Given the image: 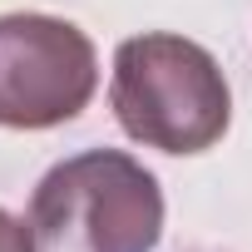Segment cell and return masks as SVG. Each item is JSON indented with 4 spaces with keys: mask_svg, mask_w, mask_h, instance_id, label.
<instances>
[{
    "mask_svg": "<svg viewBox=\"0 0 252 252\" xmlns=\"http://www.w3.org/2000/svg\"><path fill=\"white\" fill-rule=\"evenodd\" d=\"M109 109L119 129L144 149L203 154L227 134L232 89L198 40L134 35L114 50Z\"/></svg>",
    "mask_w": 252,
    "mask_h": 252,
    "instance_id": "6da1fadb",
    "label": "cell"
},
{
    "mask_svg": "<svg viewBox=\"0 0 252 252\" xmlns=\"http://www.w3.org/2000/svg\"><path fill=\"white\" fill-rule=\"evenodd\" d=\"M35 252H154L163 237L158 178L119 149L55 163L25 213Z\"/></svg>",
    "mask_w": 252,
    "mask_h": 252,
    "instance_id": "7a4b0ae2",
    "label": "cell"
},
{
    "mask_svg": "<svg viewBox=\"0 0 252 252\" xmlns=\"http://www.w3.org/2000/svg\"><path fill=\"white\" fill-rule=\"evenodd\" d=\"M99 89L89 35L55 15H0V129L69 124Z\"/></svg>",
    "mask_w": 252,
    "mask_h": 252,
    "instance_id": "3957f363",
    "label": "cell"
},
{
    "mask_svg": "<svg viewBox=\"0 0 252 252\" xmlns=\"http://www.w3.org/2000/svg\"><path fill=\"white\" fill-rule=\"evenodd\" d=\"M0 252H35L30 227H25L20 218H10L5 208H0Z\"/></svg>",
    "mask_w": 252,
    "mask_h": 252,
    "instance_id": "277c9868",
    "label": "cell"
}]
</instances>
